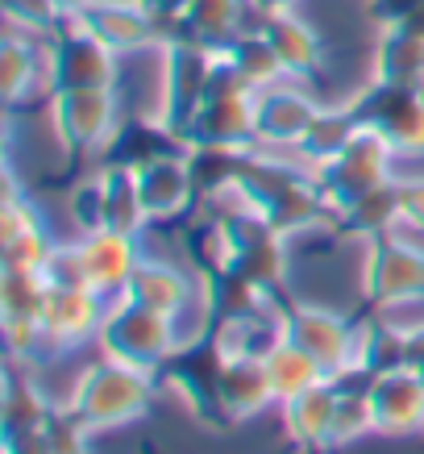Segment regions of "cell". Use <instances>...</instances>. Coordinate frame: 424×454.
<instances>
[{"label": "cell", "instance_id": "obj_14", "mask_svg": "<svg viewBox=\"0 0 424 454\" xmlns=\"http://www.w3.org/2000/svg\"><path fill=\"white\" fill-rule=\"evenodd\" d=\"M125 296L137 304H150V309H158V313H166V317H179L183 304H188V296H192V284L179 276L175 267H166V262H137Z\"/></svg>", "mask_w": 424, "mask_h": 454}, {"label": "cell", "instance_id": "obj_8", "mask_svg": "<svg viewBox=\"0 0 424 454\" xmlns=\"http://www.w3.org/2000/svg\"><path fill=\"white\" fill-rule=\"evenodd\" d=\"M337 380H325L316 387H304L300 396H288L279 404L288 438L304 450H333V413H337Z\"/></svg>", "mask_w": 424, "mask_h": 454}, {"label": "cell", "instance_id": "obj_19", "mask_svg": "<svg viewBox=\"0 0 424 454\" xmlns=\"http://www.w3.org/2000/svg\"><path fill=\"white\" fill-rule=\"evenodd\" d=\"M88 438H92V429L67 404H55V413L42 426V454H88Z\"/></svg>", "mask_w": 424, "mask_h": 454}, {"label": "cell", "instance_id": "obj_2", "mask_svg": "<svg viewBox=\"0 0 424 454\" xmlns=\"http://www.w3.org/2000/svg\"><path fill=\"white\" fill-rule=\"evenodd\" d=\"M100 355L117 358L125 367H137V372L158 375L175 358L179 350V330L175 317L158 313L150 304H137L129 296H117V301L104 309V321H100Z\"/></svg>", "mask_w": 424, "mask_h": 454}, {"label": "cell", "instance_id": "obj_5", "mask_svg": "<svg viewBox=\"0 0 424 454\" xmlns=\"http://www.w3.org/2000/svg\"><path fill=\"white\" fill-rule=\"evenodd\" d=\"M362 288H366V296L379 309L396 301H412V296H424V254L416 247H408L404 238L370 247Z\"/></svg>", "mask_w": 424, "mask_h": 454}, {"label": "cell", "instance_id": "obj_12", "mask_svg": "<svg viewBox=\"0 0 424 454\" xmlns=\"http://www.w3.org/2000/svg\"><path fill=\"white\" fill-rule=\"evenodd\" d=\"M316 113L296 92H258L254 97V129L271 142H304Z\"/></svg>", "mask_w": 424, "mask_h": 454}, {"label": "cell", "instance_id": "obj_9", "mask_svg": "<svg viewBox=\"0 0 424 454\" xmlns=\"http://www.w3.org/2000/svg\"><path fill=\"white\" fill-rule=\"evenodd\" d=\"M80 247H83V262H88L92 292H100V296H125L129 276H134L137 262H142L129 234H121V230H92Z\"/></svg>", "mask_w": 424, "mask_h": 454}, {"label": "cell", "instance_id": "obj_15", "mask_svg": "<svg viewBox=\"0 0 424 454\" xmlns=\"http://www.w3.org/2000/svg\"><path fill=\"white\" fill-rule=\"evenodd\" d=\"M137 196H142L146 217H166V213L183 208V200H188V171H183V163L158 159V163L142 167L137 171Z\"/></svg>", "mask_w": 424, "mask_h": 454}, {"label": "cell", "instance_id": "obj_1", "mask_svg": "<svg viewBox=\"0 0 424 454\" xmlns=\"http://www.w3.org/2000/svg\"><path fill=\"white\" fill-rule=\"evenodd\" d=\"M150 400H154L150 372L125 367L117 358H100L88 372L75 375L71 396L63 400V404H67L92 434H109V429H121V426H129V421H137V417H146Z\"/></svg>", "mask_w": 424, "mask_h": 454}, {"label": "cell", "instance_id": "obj_6", "mask_svg": "<svg viewBox=\"0 0 424 454\" xmlns=\"http://www.w3.org/2000/svg\"><path fill=\"white\" fill-rule=\"evenodd\" d=\"M217 404L225 421H250V417L266 413L274 400V384L266 372L262 355H220L217 372Z\"/></svg>", "mask_w": 424, "mask_h": 454}, {"label": "cell", "instance_id": "obj_10", "mask_svg": "<svg viewBox=\"0 0 424 454\" xmlns=\"http://www.w3.org/2000/svg\"><path fill=\"white\" fill-rule=\"evenodd\" d=\"M58 129L67 142H96L109 129L112 100L109 88H75V92H58L55 105Z\"/></svg>", "mask_w": 424, "mask_h": 454}, {"label": "cell", "instance_id": "obj_13", "mask_svg": "<svg viewBox=\"0 0 424 454\" xmlns=\"http://www.w3.org/2000/svg\"><path fill=\"white\" fill-rule=\"evenodd\" d=\"M109 46L96 42L92 34L71 42L55 55V83L58 92H75V88H109Z\"/></svg>", "mask_w": 424, "mask_h": 454}, {"label": "cell", "instance_id": "obj_16", "mask_svg": "<svg viewBox=\"0 0 424 454\" xmlns=\"http://www.w3.org/2000/svg\"><path fill=\"white\" fill-rule=\"evenodd\" d=\"M50 413H55V404L46 400V392L38 387L34 372H29V380H13L9 392H4V438L38 434Z\"/></svg>", "mask_w": 424, "mask_h": 454}, {"label": "cell", "instance_id": "obj_4", "mask_svg": "<svg viewBox=\"0 0 424 454\" xmlns=\"http://www.w3.org/2000/svg\"><path fill=\"white\" fill-rule=\"evenodd\" d=\"M283 338H291L296 346H304L308 355H316L325 363V372L333 380H342L350 367V350H354V321H345L333 309H312L300 304L283 317Z\"/></svg>", "mask_w": 424, "mask_h": 454}, {"label": "cell", "instance_id": "obj_11", "mask_svg": "<svg viewBox=\"0 0 424 454\" xmlns=\"http://www.w3.org/2000/svg\"><path fill=\"white\" fill-rule=\"evenodd\" d=\"M262 358H266V372H271L274 400H279V404L288 396H300L304 387H316V384H325V380H333V375L325 372V363L316 355H308L304 346H296L291 338H279Z\"/></svg>", "mask_w": 424, "mask_h": 454}, {"label": "cell", "instance_id": "obj_3", "mask_svg": "<svg viewBox=\"0 0 424 454\" xmlns=\"http://www.w3.org/2000/svg\"><path fill=\"white\" fill-rule=\"evenodd\" d=\"M374 404V434L383 438H416L424 434V372L396 358L366 380Z\"/></svg>", "mask_w": 424, "mask_h": 454}, {"label": "cell", "instance_id": "obj_17", "mask_svg": "<svg viewBox=\"0 0 424 454\" xmlns=\"http://www.w3.org/2000/svg\"><path fill=\"white\" fill-rule=\"evenodd\" d=\"M337 413H333V446H354L358 438L374 434V404L366 384L337 380Z\"/></svg>", "mask_w": 424, "mask_h": 454}, {"label": "cell", "instance_id": "obj_7", "mask_svg": "<svg viewBox=\"0 0 424 454\" xmlns=\"http://www.w3.org/2000/svg\"><path fill=\"white\" fill-rule=\"evenodd\" d=\"M104 296L92 288H75V292H50L46 288V304H42V333L50 350H67V346L88 342L92 333H100L104 321Z\"/></svg>", "mask_w": 424, "mask_h": 454}, {"label": "cell", "instance_id": "obj_18", "mask_svg": "<svg viewBox=\"0 0 424 454\" xmlns=\"http://www.w3.org/2000/svg\"><path fill=\"white\" fill-rule=\"evenodd\" d=\"M266 42L274 46L283 71H308L316 63V38L300 21H274V26L266 29Z\"/></svg>", "mask_w": 424, "mask_h": 454}]
</instances>
